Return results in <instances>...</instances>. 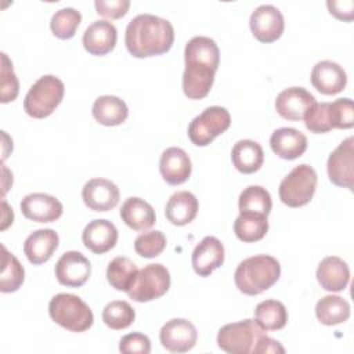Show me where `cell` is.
Masks as SVG:
<instances>
[{
  "label": "cell",
  "instance_id": "ba28073f",
  "mask_svg": "<svg viewBox=\"0 0 354 354\" xmlns=\"http://www.w3.org/2000/svg\"><path fill=\"white\" fill-rule=\"evenodd\" d=\"M170 288V274L160 264H148L137 271V275L126 292L127 296L138 303H147L163 296Z\"/></svg>",
  "mask_w": 354,
  "mask_h": 354
},
{
  "label": "cell",
  "instance_id": "3957f363",
  "mask_svg": "<svg viewBox=\"0 0 354 354\" xmlns=\"http://www.w3.org/2000/svg\"><path fill=\"white\" fill-rule=\"evenodd\" d=\"M281 275L279 261L270 254H256L242 260L234 274L239 292L256 296L270 289Z\"/></svg>",
  "mask_w": 354,
  "mask_h": 354
},
{
  "label": "cell",
  "instance_id": "ee69618b",
  "mask_svg": "<svg viewBox=\"0 0 354 354\" xmlns=\"http://www.w3.org/2000/svg\"><path fill=\"white\" fill-rule=\"evenodd\" d=\"M263 353H285V348L281 346L278 340L271 339L267 335H263L257 342L253 354H263Z\"/></svg>",
  "mask_w": 354,
  "mask_h": 354
},
{
  "label": "cell",
  "instance_id": "d590c367",
  "mask_svg": "<svg viewBox=\"0 0 354 354\" xmlns=\"http://www.w3.org/2000/svg\"><path fill=\"white\" fill-rule=\"evenodd\" d=\"M80 21H82V14L77 10L72 7H65L55 11V14L51 17L50 28L55 37L68 40L75 36L76 29L80 25Z\"/></svg>",
  "mask_w": 354,
  "mask_h": 354
},
{
  "label": "cell",
  "instance_id": "484cf974",
  "mask_svg": "<svg viewBox=\"0 0 354 354\" xmlns=\"http://www.w3.org/2000/svg\"><path fill=\"white\" fill-rule=\"evenodd\" d=\"M199 203L196 196L189 191L174 192L166 203V218L174 225H187L198 214Z\"/></svg>",
  "mask_w": 354,
  "mask_h": 354
},
{
  "label": "cell",
  "instance_id": "277c9868",
  "mask_svg": "<svg viewBox=\"0 0 354 354\" xmlns=\"http://www.w3.org/2000/svg\"><path fill=\"white\" fill-rule=\"evenodd\" d=\"M51 319L71 332H84L91 328L94 315L91 308L76 295L58 293L48 304Z\"/></svg>",
  "mask_w": 354,
  "mask_h": 354
},
{
  "label": "cell",
  "instance_id": "8992f818",
  "mask_svg": "<svg viewBox=\"0 0 354 354\" xmlns=\"http://www.w3.org/2000/svg\"><path fill=\"white\" fill-rule=\"evenodd\" d=\"M317 171L306 163L293 167L279 184V199L289 207L307 205L317 189Z\"/></svg>",
  "mask_w": 354,
  "mask_h": 354
},
{
  "label": "cell",
  "instance_id": "4fadbf2b",
  "mask_svg": "<svg viewBox=\"0 0 354 354\" xmlns=\"http://www.w3.org/2000/svg\"><path fill=\"white\" fill-rule=\"evenodd\" d=\"M57 281L69 288H80L91 274L90 261L77 250L65 252L55 264Z\"/></svg>",
  "mask_w": 354,
  "mask_h": 354
},
{
  "label": "cell",
  "instance_id": "836d02e7",
  "mask_svg": "<svg viewBox=\"0 0 354 354\" xmlns=\"http://www.w3.org/2000/svg\"><path fill=\"white\" fill-rule=\"evenodd\" d=\"M239 212H254L268 216L272 209V201L270 192L261 185L246 187L238 199Z\"/></svg>",
  "mask_w": 354,
  "mask_h": 354
},
{
  "label": "cell",
  "instance_id": "44dd1931",
  "mask_svg": "<svg viewBox=\"0 0 354 354\" xmlns=\"http://www.w3.org/2000/svg\"><path fill=\"white\" fill-rule=\"evenodd\" d=\"M84 246L95 254H102L111 250L118 242V230L113 223L105 218L90 221L82 234Z\"/></svg>",
  "mask_w": 354,
  "mask_h": 354
},
{
  "label": "cell",
  "instance_id": "d4e9b609",
  "mask_svg": "<svg viewBox=\"0 0 354 354\" xmlns=\"http://www.w3.org/2000/svg\"><path fill=\"white\" fill-rule=\"evenodd\" d=\"M120 218L134 231H145L156 221L153 207L147 201L137 196H130L123 202L120 207Z\"/></svg>",
  "mask_w": 354,
  "mask_h": 354
},
{
  "label": "cell",
  "instance_id": "f1b7e54d",
  "mask_svg": "<svg viewBox=\"0 0 354 354\" xmlns=\"http://www.w3.org/2000/svg\"><path fill=\"white\" fill-rule=\"evenodd\" d=\"M268 231L267 216L254 212H239L234 223V232L242 242H257L266 236Z\"/></svg>",
  "mask_w": 354,
  "mask_h": 354
},
{
  "label": "cell",
  "instance_id": "7c38bea8",
  "mask_svg": "<svg viewBox=\"0 0 354 354\" xmlns=\"http://www.w3.org/2000/svg\"><path fill=\"white\" fill-rule=\"evenodd\" d=\"M159 339L162 346L170 353H187L195 346L198 332L191 321L173 318L160 328Z\"/></svg>",
  "mask_w": 354,
  "mask_h": 354
},
{
  "label": "cell",
  "instance_id": "4dcf8cb0",
  "mask_svg": "<svg viewBox=\"0 0 354 354\" xmlns=\"http://www.w3.org/2000/svg\"><path fill=\"white\" fill-rule=\"evenodd\" d=\"M254 321L263 330L282 329L288 322V310L278 300H264L254 308Z\"/></svg>",
  "mask_w": 354,
  "mask_h": 354
},
{
  "label": "cell",
  "instance_id": "2e32d148",
  "mask_svg": "<svg viewBox=\"0 0 354 354\" xmlns=\"http://www.w3.org/2000/svg\"><path fill=\"white\" fill-rule=\"evenodd\" d=\"M22 214L36 223H53L62 216V203L53 195L33 192L19 203Z\"/></svg>",
  "mask_w": 354,
  "mask_h": 354
},
{
  "label": "cell",
  "instance_id": "7a4b0ae2",
  "mask_svg": "<svg viewBox=\"0 0 354 354\" xmlns=\"http://www.w3.org/2000/svg\"><path fill=\"white\" fill-rule=\"evenodd\" d=\"M173 41V25L167 19L152 14L134 17L124 33L126 48L136 58L162 55L171 48Z\"/></svg>",
  "mask_w": 354,
  "mask_h": 354
},
{
  "label": "cell",
  "instance_id": "ffe728a7",
  "mask_svg": "<svg viewBox=\"0 0 354 354\" xmlns=\"http://www.w3.org/2000/svg\"><path fill=\"white\" fill-rule=\"evenodd\" d=\"M311 83L321 94L333 95L344 90L347 75L337 62L324 59L313 66Z\"/></svg>",
  "mask_w": 354,
  "mask_h": 354
},
{
  "label": "cell",
  "instance_id": "ac0fdd59",
  "mask_svg": "<svg viewBox=\"0 0 354 354\" xmlns=\"http://www.w3.org/2000/svg\"><path fill=\"white\" fill-rule=\"evenodd\" d=\"M159 170L167 184L180 185L185 183L191 176V159L184 149L178 147H170L160 155Z\"/></svg>",
  "mask_w": 354,
  "mask_h": 354
},
{
  "label": "cell",
  "instance_id": "4316f807",
  "mask_svg": "<svg viewBox=\"0 0 354 354\" xmlns=\"http://www.w3.org/2000/svg\"><path fill=\"white\" fill-rule=\"evenodd\" d=\"M231 159L238 171L243 174H252L263 166L264 152L257 141L239 140L232 147Z\"/></svg>",
  "mask_w": 354,
  "mask_h": 354
},
{
  "label": "cell",
  "instance_id": "8d00e7d4",
  "mask_svg": "<svg viewBox=\"0 0 354 354\" xmlns=\"http://www.w3.org/2000/svg\"><path fill=\"white\" fill-rule=\"evenodd\" d=\"M328 115L332 129H351L354 126V105L350 98H337L328 102Z\"/></svg>",
  "mask_w": 354,
  "mask_h": 354
},
{
  "label": "cell",
  "instance_id": "74e56055",
  "mask_svg": "<svg viewBox=\"0 0 354 354\" xmlns=\"http://www.w3.org/2000/svg\"><path fill=\"white\" fill-rule=\"evenodd\" d=\"M166 248V236L162 231H149L138 235L134 241V250L145 259L159 256Z\"/></svg>",
  "mask_w": 354,
  "mask_h": 354
},
{
  "label": "cell",
  "instance_id": "6da1fadb",
  "mask_svg": "<svg viewBox=\"0 0 354 354\" xmlns=\"http://www.w3.org/2000/svg\"><path fill=\"white\" fill-rule=\"evenodd\" d=\"M185 69L183 73V91L191 100L205 98L214 82L220 64V50L216 41L206 36H195L185 44Z\"/></svg>",
  "mask_w": 354,
  "mask_h": 354
},
{
  "label": "cell",
  "instance_id": "e575fe53",
  "mask_svg": "<svg viewBox=\"0 0 354 354\" xmlns=\"http://www.w3.org/2000/svg\"><path fill=\"white\" fill-rule=\"evenodd\" d=\"M134 319H136V311L124 300H113L108 303L102 310L104 324L113 330L129 328L134 322Z\"/></svg>",
  "mask_w": 354,
  "mask_h": 354
},
{
  "label": "cell",
  "instance_id": "e0dca14e",
  "mask_svg": "<svg viewBox=\"0 0 354 354\" xmlns=\"http://www.w3.org/2000/svg\"><path fill=\"white\" fill-rule=\"evenodd\" d=\"M118 30L109 21H94L83 33L82 41L84 50L91 55H105L115 48Z\"/></svg>",
  "mask_w": 354,
  "mask_h": 354
},
{
  "label": "cell",
  "instance_id": "9a60e30c",
  "mask_svg": "<svg viewBox=\"0 0 354 354\" xmlns=\"http://www.w3.org/2000/svg\"><path fill=\"white\" fill-rule=\"evenodd\" d=\"M314 95L304 87H289L282 90L275 100V111L288 120L304 119L307 111L315 104Z\"/></svg>",
  "mask_w": 354,
  "mask_h": 354
},
{
  "label": "cell",
  "instance_id": "5b68a950",
  "mask_svg": "<svg viewBox=\"0 0 354 354\" xmlns=\"http://www.w3.org/2000/svg\"><path fill=\"white\" fill-rule=\"evenodd\" d=\"M64 93L65 86L61 79L54 75H44L30 86L24 100V109L35 119L47 118L61 104Z\"/></svg>",
  "mask_w": 354,
  "mask_h": 354
},
{
  "label": "cell",
  "instance_id": "30bf717a",
  "mask_svg": "<svg viewBox=\"0 0 354 354\" xmlns=\"http://www.w3.org/2000/svg\"><path fill=\"white\" fill-rule=\"evenodd\" d=\"M329 180L343 188L353 191L354 181V138L348 137L330 152L326 163Z\"/></svg>",
  "mask_w": 354,
  "mask_h": 354
},
{
  "label": "cell",
  "instance_id": "cb8c5ba5",
  "mask_svg": "<svg viewBox=\"0 0 354 354\" xmlns=\"http://www.w3.org/2000/svg\"><path fill=\"white\" fill-rule=\"evenodd\" d=\"M317 279L328 292H342L350 282V268L337 256H328L321 260L317 268Z\"/></svg>",
  "mask_w": 354,
  "mask_h": 354
},
{
  "label": "cell",
  "instance_id": "9c48e42d",
  "mask_svg": "<svg viewBox=\"0 0 354 354\" xmlns=\"http://www.w3.org/2000/svg\"><path fill=\"white\" fill-rule=\"evenodd\" d=\"M231 124V115L224 106H209L195 116L188 126V137L196 147L209 145Z\"/></svg>",
  "mask_w": 354,
  "mask_h": 354
},
{
  "label": "cell",
  "instance_id": "52a82bcc",
  "mask_svg": "<svg viewBox=\"0 0 354 354\" xmlns=\"http://www.w3.org/2000/svg\"><path fill=\"white\" fill-rule=\"evenodd\" d=\"M264 332L253 319L227 324L217 333V344L230 354H253L257 342L266 335Z\"/></svg>",
  "mask_w": 354,
  "mask_h": 354
},
{
  "label": "cell",
  "instance_id": "ab89813d",
  "mask_svg": "<svg viewBox=\"0 0 354 354\" xmlns=\"http://www.w3.org/2000/svg\"><path fill=\"white\" fill-rule=\"evenodd\" d=\"M306 127L313 133H328L332 130L329 115H328V102L314 104L304 116Z\"/></svg>",
  "mask_w": 354,
  "mask_h": 354
},
{
  "label": "cell",
  "instance_id": "5bb4252c",
  "mask_svg": "<svg viewBox=\"0 0 354 354\" xmlns=\"http://www.w3.org/2000/svg\"><path fill=\"white\" fill-rule=\"evenodd\" d=\"M84 205L94 212H108L119 203L120 192L115 183L106 178H91L82 189Z\"/></svg>",
  "mask_w": 354,
  "mask_h": 354
},
{
  "label": "cell",
  "instance_id": "f546056e",
  "mask_svg": "<svg viewBox=\"0 0 354 354\" xmlns=\"http://www.w3.org/2000/svg\"><path fill=\"white\" fill-rule=\"evenodd\" d=\"M315 315L322 325H337L350 317V304L346 299L335 295L321 297L315 306Z\"/></svg>",
  "mask_w": 354,
  "mask_h": 354
},
{
  "label": "cell",
  "instance_id": "8fae6325",
  "mask_svg": "<svg viewBox=\"0 0 354 354\" xmlns=\"http://www.w3.org/2000/svg\"><path fill=\"white\" fill-rule=\"evenodd\" d=\"M249 26L259 41L272 43L282 36L285 21L282 12L275 6L263 4L250 14Z\"/></svg>",
  "mask_w": 354,
  "mask_h": 354
},
{
  "label": "cell",
  "instance_id": "60d3db41",
  "mask_svg": "<svg viewBox=\"0 0 354 354\" xmlns=\"http://www.w3.org/2000/svg\"><path fill=\"white\" fill-rule=\"evenodd\" d=\"M119 351L123 354H149L151 340L147 335L138 332L124 335L119 342Z\"/></svg>",
  "mask_w": 354,
  "mask_h": 354
},
{
  "label": "cell",
  "instance_id": "d6986e66",
  "mask_svg": "<svg viewBox=\"0 0 354 354\" xmlns=\"http://www.w3.org/2000/svg\"><path fill=\"white\" fill-rule=\"evenodd\" d=\"M192 267L199 277H209L224 263V246L216 236H205L192 252Z\"/></svg>",
  "mask_w": 354,
  "mask_h": 354
},
{
  "label": "cell",
  "instance_id": "603a6c76",
  "mask_svg": "<svg viewBox=\"0 0 354 354\" xmlns=\"http://www.w3.org/2000/svg\"><path fill=\"white\" fill-rule=\"evenodd\" d=\"M59 243L58 234L50 228H41L33 231L24 242V253L26 259L35 264H43L48 261Z\"/></svg>",
  "mask_w": 354,
  "mask_h": 354
},
{
  "label": "cell",
  "instance_id": "83f0119b",
  "mask_svg": "<svg viewBox=\"0 0 354 354\" xmlns=\"http://www.w3.org/2000/svg\"><path fill=\"white\" fill-rule=\"evenodd\" d=\"M93 116L102 126H119L129 116L126 102L116 95H101L93 104Z\"/></svg>",
  "mask_w": 354,
  "mask_h": 354
},
{
  "label": "cell",
  "instance_id": "7bdbcfd3",
  "mask_svg": "<svg viewBox=\"0 0 354 354\" xmlns=\"http://www.w3.org/2000/svg\"><path fill=\"white\" fill-rule=\"evenodd\" d=\"M326 7L329 12L337 19L350 22L354 18V3L353 0H328Z\"/></svg>",
  "mask_w": 354,
  "mask_h": 354
},
{
  "label": "cell",
  "instance_id": "7402d4cb",
  "mask_svg": "<svg viewBox=\"0 0 354 354\" xmlns=\"http://www.w3.org/2000/svg\"><path fill=\"white\" fill-rule=\"evenodd\" d=\"M272 152L281 159L293 160L300 158L307 149V137L293 127L277 129L270 137Z\"/></svg>",
  "mask_w": 354,
  "mask_h": 354
},
{
  "label": "cell",
  "instance_id": "b9f144b4",
  "mask_svg": "<svg viewBox=\"0 0 354 354\" xmlns=\"http://www.w3.org/2000/svg\"><path fill=\"white\" fill-rule=\"evenodd\" d=\"M94 6L98 15L111 18V19H118L127 14L130 1L129 0H95Z\"/></svg>",
  "mask_w": 354,
  "mask_h": 354
},
{
  "label": "cell",
  "instance_id": "d6a6232c",
  "mask_svg": "<svg viewBox=\"0 0 354 354\" xmlns=\"http://www.w3.org/2000/svg\"><path fill=\"white\" fill-rule=\"evenodd\" d=\"M1 274H0V290L3 293H11L21 288L25 279V270L19 260L1 245Z\"/></svg>",
  "mask_w": 354,
  "mask_h": 354
},
{
  "label": "cell",
  "instance_id": "f35d334b",
  "mask_svg": "<svg viewBox=\"0 0 354 354\" xmlns=\"http://www.w3.org/2000/svg\"><path fill=\"white\" fill-rule=\"evenodd\" d=\"M1 102L7 104L14 101L19 93V83L12 68V62L8 59L6 53H1Z\"/></svg>",
  "mask_w": 354,
  "mask_h": 354
},
{
  "label": "cell",
  "instance_id": "1f68e13d",
  "mask_svg": "<svg viewBox=\"0 0 354 354\" xmlns=\"http://www.w3.org/2000/svg\"><path fill=\"white\" fill-rule=\"evenodd\" d=\"M137 271L138 268L133 260L124 256H118L108 264L106 279L116 290L127 292L137 275Z\"/></svg>",
  "mask_w": 354,
  "mask_h": 354
}]
</instances>
